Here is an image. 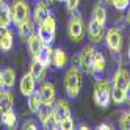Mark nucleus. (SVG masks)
Instances as JSON below:
<instances>
[{"mask_svg": "<svg viewBox=\"0 0 130 130\" xmlns=\"http://www.w3.org/2000/svg\"><path fill=\"white\" fill-rule=\"evenodd\" d=\"M64 92H66V97L74 100L77 99L78 94H80V89H82V85H83V78H82V69L77 68V66H72L66 75H64Z\"/></svg>", "mask_w": 130, "mask_h": 130, "instance_id": "1", "label": "nucleus"}, {"mask_svg": "<svg viewBox=\"0 0 130 130\" xmlns=\"http://www.w3.org/2000/svg\"><path fill=\"white\" fill-rule=\"evenodd\" d=\"M111 88H113V82L108 78H99L96 86H94V102L100 108H107L111 104Z\"/></svg>", "mask_w": 130, "mask_h": 130, "instance_id": "2", "label": "nucleus"}, {"mask_svg": "<svg viewBox=\"0 0 130 130\" xmlns=\"http://www.w3.org/2000/svg\"><path fill=\"white\" fill-rule=\"evenodd\" d=\"M85 31L86 28H85V24H83V17L77 8L75 11H72L71 19L68 22V36L74 42H82L83 38H85Z\"/></svg>", "mask_w": 130, "mask_h": 130, "instance_id": "3", "label": "nucleus"}, {"mask_svg": "<svg viewBox=\"0 0 130 130\" xmlns=\"http://www.w3.org/2000/svg\"><path fill=\"white\" fill-rule=\"evenodd\" d=\"M11 16H13V24L16 27H19L21 24L31 19V11L28 3L25 0H16L11 6Z\"/></svg>", "mask_w": 130, "mask_h": 130, "instance_id": "4", "label": "nucleus"}, {"mask_svg": "<svg viewBox=\"0 0 130 130\" xmlns=\"http://www.w3.org/2000/svg\"><path fill=\"white\" fill-rule=\"evenodd\" d=\"M38 35L44 44H53L57 35V21L53 16H49L42 24L38 25Z\"/></svg>", "mask_w": 130, "mask_h": 130, "instance_id": "5", "label": "nucleus"}, {"mask_svg": "<svg viewBox=\"0 0 130 130\" xmlns=\"http://www.w3.org/2000/svg\"><path fill=\"white\" fill-rule=\"evenodd\" d=\"M105 44L110 49V52H121V47H122V31H121L119 27H111V28L107 30L105 36Z\"/></svg>", "mask_w": 130, "mask_h": 130, "instance_id": "6", "label": "nucleus"}, {"mask_svg": "<svg viewBox=\"0 0 130 130\" xmlns=\"http://www.w3.org/2000/svg\"><path fill=\"white\" fill-rule=\"evenodd\" d=\"M105 72H107V58L105 55L102 53L100 50L94 52V58H92V66H91V75L94 77L96 80L99 78H104L105 77Z\"/></svg>", "mask_w": 130, "mask_h": 130, "instance_id": "7", "label": "nucleus"}, {"mask_svg": "<svg viewBox=\"0 0 130 130\" xmlns=\"http://www.w3.org/2000/svg\"><path fill=\"white\" fill-rule=\"evenodd\" d=\"M104 28H105L104 25H100L99 22H96L91 17V21L88 22V27H86V31H88V38H89V41L92 44H97V42H100L104 39V36H105Z\"/></svg>", "mask_w": 130, "mask_h": 130, "instance_id": "8", "label": "nucleus"}, {"mask_svg": "<svg viewBox=\"0 0 130 130\" xmlns=\"http://www.w3.org/2000/svg\"><path fill=\"white\" fill-rule=\"evenodd\" d=\"M94 45H85L80 52V69L83 72H91V66H92V58H94Z\"/></svg>", "mask_w": 130, "mask_h": 130, "instance_id": "9", "label": "nucleus"}, {"mask_svg": "<svg viewBox=\"0 0 130 130\" xmlns=\"http://www.w3.org/2000/svg\"><path fill=\"white\" fill-rule=\"evenodd\" d=\"M39 96H41V100L42 104H49V105H53L55 102V96H57V89H55V85L50 82H42L41 86L38 89Z\"/></svg>", "mask_w": 130, "mask_h": 130, "instance_id": "10", "label": "nucleus"}, {"mask_svg": "<svg viewBox=\"0 0 130 130\" xmlns=\"http://www.w3.org/2000/svg\"><path fill=\"white\" fill-rule=\"evenodd\" d=\"M52 115L55 116V119L58 121V122H61L63 119H66L71 116V108L68 105V102L66 100H57V102H53V107H52Z\"/></svg>", "mask_w": 130, "mask_h": 130, "instance_id": "11", "label": "nucleus"}, {"mask_svg": "<svg viewBox=\"0 0 130 130\" xmlns=\"http://www.w3.org/2000/svg\"><path fill=\"white\" fill-rule=\"evenodd\" d=\"M49 16H50L49 5H47V3H44L42 0H38V3L35 5L33 14H31V17H33V22H35L36 25H39V24H42L45 19H47Z\"/></svg>", "mask_w": 130, "mask_h": 130, "instance_id": "12", "label": "nucleus"}, {"mask_svg": "<svg viewBox=\"0 0 130 130\" xmlns=\"http://www.w3.org/2000/svg\"><path fill=\"white\" fill-rule=\"evenodd\" d=\"M113 86H118V88H122V89H127V86L130 85V72L125 69V68H118V71L115 72L113 78Z\"/></svg>", "mask_w": 130, "mask_h": 130, "instance_id": "13", "label": "nucleus"}, {"mask_svg": "<svg viewBox=\"0 0 130 130\" xmlns=\"http://www.w3.org/2000/svg\"><path fill=\"white\" fill-rule=\"evenodd\" d=\"M19 89L22 92V96H25V97H28L31 92L36 91V80L30 72L24 74V77L21 78V83H19Z\"/></svg>", "mask_w": 130, "mask_h": 130, "instance_id": "14", "label": "nucleus"}, {"mask_svg": "<svg viewBox=\"0 0 130 130\" xmlns=\"http://www.w3.org/2000/svg\"><path fill=\"white\" fill-rule=\"evenodd\" d=\"M52 55H53V49H52V44H44L42 49L38 52V55L35 57L36 61H39L44 66H50L52 63Z\"/></svg>", "mask_w": 130, "mask_h": 130, "instance_id": "15", "label": "nucleus"}, {"mask_svg": "<svg viewBox=\"0 0 130 130\" xmlns=\"http://www.w3.org/2000/svg\"><path fill=\"white\" fill-rule=\"evenodd\" d=\"M13 22V16H11V6L2 3L0 5V27L2 28H10V25Z\"/></svg>", "mask_w": 130, "mask_h": 130, "instance_id": "16", "label": "nucleus"}, {"mask_svg": "<svg viewBox=\"0 0 130 130\" xmlns=\"http://www.w3.org/2000/svg\"><path fill=\"white\" fill-rule=\"evenodd\" d=\"M13 94L10 89H2L0 91V115L13 108Z\"/></svg>", "mask_w": 130, "mask_h": 130, "instance_id": "17", "label": "nucleus"}, {"mask_svg": "<svg viewBox=\"0 0 130 130\" xmlns=\"http://www.w3.org/2000/svg\"><path fill=\"white\" fill-rule=\"evenodd\" d=\"M52 64L57 69H64L68 64V55L63 49H55L52 55Z\"/></svg>", "mask_w": 130, "mask_h": 130, "instance_id": "18", "label": "nucleus"}, {"mask_svg": "<svg viewBox=\"0 0 130 130\" xmlns=\"http://www.w3.org/2000/svg\"><path fill=\"white\" fill-rule=\"evenodd\" d=\"M27 42H28V50H30V55L35 58L36 55H38V52L42 49L44 42H42V39L39 38V35H38V33H33L30 38L27 39Z\"/></svg>", "mask_w": 130, "mask_h": 130, "instance_id": "19", "label": "nucleus"}, {"mask_svg": "<svg viewBox=\"0 0 130 130\" xmlns=\"http://www.w3.org/2000/svg\"><path fill=\"white\" fill-rule=\"evenodd\" d=\"M45 72H47V66H44V64H41L39 61H33L31 66H30V74L35 77L36 82H42L44 77H45Z\"/></svg>", "mask_w": 130, "mask_h": 130, "instance_id": "20", "label": "nucleus"}, {"mask_svg": "<svg viewBox=\"0 0 130 130\" xmlns=\"http://www.w3.org/2000/svg\"><path fill=\"white\" fill-rule=\"evenodd\" d=\"M92 19H94L96 22H99L100 25H104L105 27V24H107V8L104 6V3H97L94 8H92Z\"/></svg>", "mask_w": 130, "mask_h": 130, "instance_id": "21", "label": "nucleus"}, {"mask_svg": "<svg viewBox=\"0 0 130 130\" xmlns=\"http://www.w3.org/2000/svg\"><path fill=\"white\" fill-rule=\"evenodd\" d=\"M35 22L31 21V19H28L27 22H24V24H21L19 27H17V33H19V36L22 39H28L30 36L35 33Z\"/></svg>", "mask_w": 130, "mask_h": 130, "instance_id": "22", "label": "nucleus"}, {"mask_svg": "<svg viewBox=\"0 0 130 130\" xmlns=\"http://www.w3.org/2000/svg\"><path fill=\"white\" fill-rule=\"evenodd\" d=\"M0 122H2L5 127H8V128H14L16 122H17V116L14 113V110L11 108V110H8V111H5V113L0 115Z\"/></svg>", "mask_w": 130, "mask_h": 130, "instance_id": "23", "label": "nucleus"}, {"mask_svg": "<svg viewBox=\"0 0 130 130\" xmlns=\"http://www.w3.org/2000/svg\"><path fill=\"white\" fill-rule=\"evenodd\" d=\"M2 75H3V86L6 89H11L14 86V83H16V72H14V69L5 68L2 71Z\"/></svg>", "mask_w": 130, "mask_h": 130, "instance_id": "24", "label": "nucleus"}, {"mask_svg": "<svg viewBox=\"0 0 130 130\" xmlns=\"http://www.w3.org/2000/svg\"><path fill=\"white\" fill-rule=\"evenodd\" d=\"M27 105H28V110L31 111V113H38V110L42 105V100H41V96H39L38 91L31 92V94L28 96V102H27Z\"/></svg>", "mask_w": 130, "mask_h": 130, "instance_id": "25", "label": "nucleus"}, {"mask_svg": "<svg viewBox=\"0 0 130 130\" xmlns=\"http://www.w3.org/2000/svg\"><path fill=\"white\" fill-rule=\"evenodd\" d=\"M111 102L116 105H122L125 102V89L113 86L111 88Z\"/></svg>", "mask_w": 130, "mask_h": 130, "instance_id": "26", "label": "nucleus"}, {"mask_svg": "<svg viewBox=\"0 0 130 130\" xmlns=\"http://www.w3.org/2000/svg\"><path fill=\"white\" fill-rule=\"evenodd\" d=\"M13 49V33L10 30H5V35H3V38L2 41H0V50H3V52H10Z\"/></svg>", "mask_w": 130, "mask_h": 130, "instance_id": "27", "label": "nucleus"}, {"mask_svg": "<svg viewBox=\"0 0 130 130\" xmlns=\"http://www.w3.org/2000/svg\"><path fill=\"white\" fill-rule=\"evenodd\" d=\"M41 125L44 128H47V130H57V128H60V122L55 119L53 115H49L44 121H41Z\"/></svg>", "mask_w": 130, "mask_h": 130, "instance_id": "28", "label": "nucleus"}, {"mask_svg": "<svg viewBox=\"0 0 130 130\" xmlns=\"http://www.w3.org/2000/svg\"><path fill=\"white\" fill-rule=\"evenodd\" d=\"M113 8L116 11H125L128 5H130V0H113Z\"/></svg>", "mask_w": 130, "mask_h": 130, "instance_id": "29", "label": "nucleus"}, {"mask_svg": "<svg viewBox=\"0 0 130 130\" xmlns=\"http://www.w3.org/2000/svg\"><path fill=\"white\" fill-rule=\"evenodd\" d=\"M119 125L121 128H125V130H130V115L128 111H124L119 118Z\"/></svg>", "mask_w": 130, "mask_h": 130, "instance_id": "30", "label": "nucleus"}, {"mask_svg": "<svg viewBox=\"0 0 130 130\" xmlns=\"http://www.w3.org/2000/svg\"><path fill=\"white\" fill-rule=\"evenodd\" d=\"M22 128L24 130H38L39 128V122L35 119H25L24 124H22Z\"/></svg>", "mask_w": 130, "mask_h": 130, "instance_id": "31", "label": "nucleus"}, {"mask_svg": "<svg viewBox=\"0 0 130 130\" xmlns=\"http://www.w3.org/2000/svg\"><path fill=\"white\" fill-rule=\"evenodd\" d=\"M60 128H63V130H72V128H75L72 116H69V118H66V119H63L61 122H60Z\"/></svg>", "mask_w": 130, "mask_h": 130, "instance_id": "32", "label": "nucleus"}, {"mask_svg": "<svg viewBox=\"0 0 130 130\" xmlns=\"http://www.w3.org/2000/svg\"><path fill=\"white\" fill-rule=\"evenodd\" d=\"M64 3H66V10L72 13V11H75L77 8H78V5H80V0H66Z\"/></svg>", "mask_w": 130, "mask_h": 130, "instance_id": "33", "label": "nucleus"}, {"mask_svg": "<svg viewBox=\"0 0 130 130\" xmlns=\"http://www.w3.org/2000/svg\"><path fill=\"white\" fill-rule=\"evenodd\" d=\"M72 66L80 68V53H75V55H74V58H72Z\"/></svg>", "mask_w": 130, "mask_h": 130, "instance_id": "34", "label": "nucleus"}, {"mask_svg": "<svg viewBox=\"0 0 130 130\" xmlns=\"http://www.w3.org/2000/svg\"><path fill=\"white\" fill-rule=\"evenodd\" d=\"M97 128L99 130H110V128H113V127H111L110 124H107V122H102V124L97 125Z\"/></svg>", "mask_w": 130, "mask_h": 130, "instance_id": "35", "label": "nucleus"}, {"mask_svg": "<svg viewBox=\"0 0 130 130\" xmlns=\"http://www.w3.org/2000/svg\"><path fill=\"white\" fill-rule=\"evenodd\" d=\"M125 102L130 105V85L127 86V89H125Z\"/></svg>", "mask_w": 130, "mask_h": 130, "instance_id": "36", "label": "nucleus"}, {"mask_svg": "<svg viewBox=\"0 0 130 130\" xmlns=\"http://www.w3.org/2000/svg\"><path fill=\"white\" fill-rule=\"evenodd\" d=\"M2 89H5V86H3V75H2V71H0V91Z\"/></svg>", "mask_w": 130, "mask_h": 130, "instance_id": "37", "label": "nucleus"}, {"mask_svg": "<svg viewBox=\"0 0 130 130\" xmlns=\"http://www.w3.org/2000/svg\"><path fill=\"white\" fill-rule=\"evenodd\" d=\"M44 3H47V5H53L55 2H57V0H42Z\"/></svg>", "mask_w": 130, "mask_h": 130, "instance_id": "38", "label": "nucleus"}, {"mask_svg": "<svg viewBox=\"0 0 130 130\" xmlns=\"http://www.w3.org/2000/svg\"><path fill=\"white\" fill-rule=\"evenodd\" d=\"M5 30H6V28H2V27H0V41H2L3 35H5Z\"/></svg>", "mask_w": 130, "mask_h": 130, "instance_id": "39", "label": "nucleus"}, {"mask_svg": "<svg viewBox=\"0 0 130 130\" xmlns=\"http://www.w3.org/2000/svg\"><path fill=\"white\" fill-rule=\"evenodd\" d=\"M78 128H82V130H86V128H88V125H86V124H80V125H78Z\"/></svg>", "mask_w": 130, "mask_h": 130, "instance_id": "40", "label": "nucleus"}, {"mask_svg": "<svg viewBox=\"0 0 130 130\" xmlns=\"http://www.w3.org/2000/svg\"><path fill=\"white\" fill-rule=\"evenodd\" d=\"M127 58H128V61H130V45H128V50H127Z\"/></svg>", "mask_w": 130, "mask_h": 130, "instance_id": "41", "label": "nucleus"}, {"mask_svg": "<svg viewBox=\"0 0 130 130\" xmlns=\"http://www.w3.org/2000/svg\"><path fill=\"white\" fill-rule=\"evenodd\" d=\"M127 22L130 24V10H128V14H127Z\"/></svg>", "mask_w": 130, "mask_h": 130, "instance_id": "42", "label": "nucleus"}, {"mask_svg": "<svg viewBox=\"0 0 130 130\" xmlns=\"http://www.w3.org/2000/svg\"><path fill=\"white\" fill-rule=\"evenodd\" d=\"M105 2H107V3H110V5H111V3H113V0H105Z\"/></svg>", "mask_w": 130, "mask_h": 130, "instance_id": "43", "label": "nucleus"}, {"mask_svg": "<svg viewBox=\"0 0 130 130\" xmlns=\"http://www.w3.org/2000/svg\"><path fill=\"white\" fill-rule=\"evenodd\" d=\"M2 3H3V0H0V5H2Z\"/></svg>", "mask_w": 130, "mask_h": 130, "instance_id": "44", "label": "nucleus"}, {"mask_svg": "<svg viewBox=\"0 0 130 130\" xmlns=\"http://www.w3.org/2000/svg\"><path fill=\"white\" fill-rule=\"evenodd\" d=\"M60 2H66V0H60Z\"/></svg>", "mask_w": 130, "mask_h": 130, "instance_id": "45", "label": "nucleus"}, {"mask_svg": "<svg viewBox=\"0 0 130 130\" xmlns=\"http://www.w3.org/2000/svg\"><path fill=\"white\" fill-rule=\"evenodd\" d=\"M128 115H130V110H128Z\"/></svg>", "mask_w": 130, "mask_h": 130, "instance_id": "46", "label": "nucleus"}]
</instances>
